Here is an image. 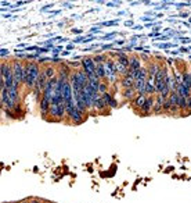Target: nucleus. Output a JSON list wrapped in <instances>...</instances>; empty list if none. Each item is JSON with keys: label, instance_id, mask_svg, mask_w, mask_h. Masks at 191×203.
I'll use <instances>...</instances> for the list:
<instances>
[{"label": "nucleus", "instance_id": "nucleus-22", "mask_svg": "<svg viewBox=\"0 0 191 203\" xmlns=\"http://www.w3.org/2000/svg\"><path fill=\"white\" fill-rule=\"evenodd\" d=\"M119 24V20H112V21H103V22H98L96 24L97 28H103V26H114V25H118Z\"/></svg>", "mask_w": 191, "mask_h": 203}, {"label": "nucleus", "instance_id": "nucleus-23", "mask_svg": "<svg viewBox=\"0 0 191 203\" xmlns=\"http://www.w3.org/2000/svg\"><path fill=\"white\" fill-rule=\"evenodd\" d=\"M179 95H177V92H171V95H169V102L172 103V106H177L179 104Z\"/></svg>", "mask_w": 191, "mask_h": 203}, {"label": "nucleus", "instance_id": "nucleus-10", "mask_svg": "<svg viewBox=\"0 0 191 203\" xmlns=\"http://www.w3.org/2000/svg\"><path fill=\"white\" fill-rule=\"evenodd\" d=\"M101 97L105 100V103H107V106H108V109H115V107H118V102H116L114 97H112V93H111V92H105L104 95H101Z\"/></svg>", "mask_w": 191, "mask_h": 203}, {"label": "nucleus", "instance_id": "nucleus-25", "mask_svg": "<svg viewBox=\"0 0 191 203\" xmlns=\"http://www.w3.org/2000/svg\"><path fill=\"white\" fill-rule=\"evenodd\" d=\"M93 60L96 64H103V63H105L108 60V57H107L105 54H96V56H93Z\"/></svg>", "mask_w": 191, "mask_h": 203}, {"label": "nucleus", "instance_id": "nucleus-29", "mask_svg": "<svg viewBox=\"0 0 191 203\" xmlns=\"http://www.w3.org/2000/svg\"><path fill=\"white\" fill-rule=\"evenodd\" d=\"M67 64L69 65V68H78L82 65V60L80 61H67Z\"/></svg>", "mask_w": 191, "mask_h": 203}, {"label": "nucleus", "instance_id": "nucleus-8", "mask_svg": "<svg viewBox=\"0 0 191 203\" xmlns=\"http://www.w3.org/2000/svg\"><path fill=\"white\" fill-rule=\"evenodd\" d=\"M147 74H148V78L150 79H153L154 77H155V74L158 73V71H159V68H161V65H159V63H157V61H150L148 63V65L147 67Z\"/></svg>", "mask_w": 191, "mask_h": 203}, {"label": "nucleus", "instance_id": "nucleus-31", "mask_svg": "<svg viewBox=\"0 0 191 203\" xmlns=\"http://www.w3.org/2000/svg\"><path fill=\"white\" fill-rule=\"evenodd\" d=\"M46 61H51V57H40V59L38 60V64L42 65L43 63H46Z\"/></svg>", "mask_w": 191, "mask_h": 203}, {"label": "nucleus", "instance_id": "nucleus-48", "mask_svg": "<svg viewBox=\"0 0 191 203\" xmlns=\"http://www.w3.org/2000/svg\"><path fill=\"white\" fill-rule=\"evenodd\" d=\"M179 16H180L181 18H187V17H189V13H181V14H179Z\"/></svg>", "mask_w": 191, "mask_h": 203}, {"label": "nucleus", "instance_id": "nucleus-20", "mask_svg": "<svg viewBox=\"0 0 191 203\" xmlns=\"http://www.w3.org/2000/svg\"><path fill=\"white\" fill-rule=\"evenodd\" d=\"M96 77L98 79H105V67L103 64H96Z\"/></svg>", "mask_w": 191, "mask_h": 203}, {"label": "nucleus", "instance_id": "nucleus-34", "mask_svg": "<svg viewBox=\"0 0 191 203\" xmlns=\"http://www.w3.org/2000/svg\"><path fill=\"white\" fill-rule=\"evenodd\" d=\"M51 63H54V64H57V63H58V64H62L61 59L57 57V56H53V57H51Z\"/></svg>", "mask_w": 191, "mask_h": 203}, {"label": "nucleus", "instance_id": "nucleus-3", "mask_svg": "<svg viewBox=\"0 0 191 203\" xmlns=\"http://www.w3.org/2000/svg\"><path fill=\"white\" fill-rule=\"evenodd\" d=\"M49 116L51 117L53 121H62L64 117L67 116V106H65V103L58 104V106H51Z\"/></svg>", "mask_w": 191, "mask_h": 203}, {"label": "nucleus", "instance_id": "nucleus-5", "mask_svg": "<svg viewBox=\"0 0 191 203\" xmlns=\"http://www.w3.org/2000/svg\"><path fill=\"white\" fill-rule=\"evenodd\" d=\"M82 70L87 74V77L96 75V63L93 60V57L87 56V57L82 59Z\"/></svg>", "mask_w": 191, "mask_h": 203}, {"label": "nucleus", "instance_id": "nucleus-14", "mask_svg": "<svg viewBox=\"0 0 191 203\" xmlns=\"http://www.w3.org/2000/svg\"><path fill=\"white\" fill-rule=\"evenodd\" d=\"M145 99H147V96H145V95H137V96L132 100V102H133V107H134L136 110H139V111H140V109L143 107V104H144Z\"/></svg>", "mask_w": 191, "mask_h": 203}, {"label": "nucleus", "instance_id": "nucleus-2", "mask_svg": "<svg viewBox=\"0 0 191 203\" xmlns=\"http://www.w3.org/2000/svg\"><path fill=\"white\" fill-rule=\"evenodd\" d=\"M104 67H105V78L108 79V83H115L118 81V73H116L115 61L108 59V60L104 63Z\"/></svg>", "mask_w": 191, "mask_h": 203}, {"label": "nucleus", "instance_id": "nucleus-37", "mask_svg": "<svg viewBox=\"0 0 191 203\" xmlns=\"http://www.w3.org/2000/svg\"><path fill=\"white\" fill-rule=\"evenodd\" d=\"M186 113H191V96L187 97V111Z\"/></svg>", "mask_w": 191, "mask_h": 203}, {"label": "nucleus", "instance_id": "nucleus-18", "mask_svg": "<svg viewBox=\"0 0 191 203\" xmlns=\"http://www.w3.org/2000/svg\"><path fill=\"white\" fill-rule=\"evenodd\" d=\"M42 70L44 71V74H46V77H47V79H53V78H56V77H58L57 75V70H56L53 65H49V67H43Z\"/></svg>", "mask_w": 191, "mask_h": 203}, {"label": "nucleus", "instance_id": "nucleus-50", "mask_svg": "<svg viewBox=\"0 0 191 203\" xmlns=\"http://www.w3.org/2000/svg\"><path fill=\"white\" fill-rule=\"evenodd\" d=\"M61 54H62V56H69V52H68V50H64Z\"/></svg>", "mask_w": 191, "mask_h": 203}, {"label": "nucleus", "instance_id": "nucleus-4", "mask_svg": "<svg viewBox=\"0 0 191 203\" xmlns=\"http://www.w3.org/2000/svg\"><path fill=\"white\" fill-rule=\"evenodd\" d=\"M13 70H14V77H16V82L18 85H24V75H25V63L21 60H14L13 61Z\"/></svg>", "mask_w": 191, "mask_h": 203}, {"label": "nucleus", "instance_id": "nucleus-38", "mask_svg": "<svg viewBox=\"0 0 191 203\" xmlns=\"http://www.w3.org/2000/svg\"><path fill=\"white\" fill-rule=\"evenodd\" d=\"M85 39H86L85 36H78V38H75V39H73V43H79V42H85Z\"/></svg>", "mask_w": 191, "mask_h": 203}, {"label": "nucleus", "instance_id": "nucleus-17", "mask_svg": "<svg viewBox=\"0 0 191 203\" xmlns=\"http://www.w3.org/2000/svg\"><path fill=\"white\" fill-rule=\"evenodd\" d=\"M116 61L121 63L122 65H125L126 68H129V56L126 54V53H116Z\"/></svg>", "mask_w": 191, "mask_h": 203}, {"label": "nucleus", "instance_id": "nucleus-41", "mask_svg": "<svg viewBox=\"0 0 191 203\" xmlns=\"http://www.w3.org/2000/svg\"><path fill=\"white\" fill-rule=\"evenodd\" d=\"M98 32H101V31H100V28H97V26H96V28H91V29H90V34H91V35H93V34H98Z\"/></svg>", "mask_w": 191, "mask_h": 203}, {"label": "nucleus", "instance_id": "nucleus-30", "mask_svg": "<svg viewBox=\"0 0 191 203\" xmlns=\"http://www.w3.org/2000/svg\"><path fill=\"white\" fill-rule=\"evenodd\" d=\"M158 46H159L161 49H166V47H175L176 45L171 43V42H166V43H158Z\"/></svg>", "mask_w": 191, "mask_h": 203}, {"label": "nucleus", "instance_id": "nucleus-28", "mask_svg": "<svg viewBox=\"0 0 191 203\" xmlns=\"http://www.w3.org/2000/svg\"><path fill=\"white\" fill-rule=\"evenodd\" d=\"M62 49H65V47H64V46H61V45H58L57 47H54V49L51 50V53H53V54H54V56H57V54L60 56L62 52H64V50H62Z\"/></svg>", "mask_w": 191, "mask_h": 203}, {"label": "nucleus", "instance_id": "nucleus-36", "mask_svg": "<svg viewBox=\"0 0 191 203\" xmlns=\"http://www.w3.org/2000/svg\"><path fill=\"white\" fill-rule=\"evenodd\" d=\"M53 6H54V3H50V4H47V6H43V7L40 8V11H47V10H50Z\"/></svg>", "mask_w": 191, "mask_h": 203}, {"label": "nucleus", "instance_id": "nucleus-13", "mask_svg": "<svg viewBox=\"0 0 191 203\" xmlns=\"http://www.w3.org/2000/svg\"><path fill=\"white\" fill-rule=\"evenodd\" d=\"M176 92H177V95L181 97H190L191 96V89L187 85H184V83H179L177 91Z\"/></svg>", "mask_w": 191, "mask_h": 203}, {"label": "nucleus", "instance_id": "nucleus-15", "mask_svg": "<svg viewBox=\"0 0 191 203\" xmlns=\"http://www.w3.org/2000/svg\"><path fill=\"white\" fill-rule=\"evenodd\" d=\"M121 85L123 89H129V88H134V79L129 75H125L121 78Z\"/></svg>", "mask_w": 191, "mask_h": 203}, {"label": "nucleus", "instance_id": "nucleus-1", "mask_svg": "<svg viewBox=\"0 0 191 203\" xmlns=\"http://www.w3.org/2000/svg\"><path fill=\"white\" fill-rule=\"evenodd\" d=\"M40 65L38 61H25V75H24V85L28 89H33L36 86L38 78L40 75Z\"/></svg>", "mask_w": 191, "mask_h": 203}, {"label": "nucleus", "instance_id": "nucleus-54", "mask_svg": "<svg viewBox=\"0 0 191 203\" xmlns=\"http://www.w3.org/2000/svg\"><path fill=\"white\" fill-rule=\"evenodd\" d=\"M189 52H191V46H190V47H189Z\"/></svg>", "mask_w": 191, "mask_h": 203}, {"label": "nucleus", "instance_id": "nucleus-53", "mask_svg": "<svg viewBox=\"0 0 191 203\" xmlns=\"http://www.w3.org/2000/svg\"><path fill=\"white\" fill-rule=\"evenodd\" d=\"M189 22H190V24H191V17H190V18H189Z\"/></svg>", "mask_w": 191, "mask_h": 203}, {"label": "nucleus", "instance_id": "nucleus-51", "mask_svg": "<svg viewBox=\"0 0 191 203\" xmlns=\"http://www.w3.org/2000/svg\"><path fill=\"white\" fill-rule=\"evenodd\" d=\"M143 28V25H136V26H133V29H141Z\"/></svg>", "mask_w": 191, "mask_h": 203}, {"label": "nucleus", "instance_id": "nucleus-55", "mask_svg": "<svg viewBox=\"0 0 191 203\" xmlns=\"http://www.w3.org/2000/svg\"><path fill=\"white\" fill-rule=\"evenodd\" d=\"M190 60H191V56H190Z\"/></svg>", "mask_w": 191, "mask_h": 203}, {"label": "nucleus", "instance_id": "nucleus-49", "mask_svg": "<svg viewBox=\"0 0 191 203\" xmlns=\"http://www.w3.org/2000/svg\"><path fill=\"white\" fill-rule=\"evenodd\" d=\"M153 25H155V24H153V22H147V24H145V28H151V26H153Z\"/></svg>", "mask_w": 191, "mask_h": 203}, {"label": "nucleus", "instance_id": "nucleus-33", "mask_svg": "<svg viewBox=\"0 0 191 203\" xmlns=\"http://www.w3.org/2000/svg\"><path fill=\"white\" fill-rule=\"evenodd\" d=\"M75 49V43L73 42H71V43H68L67 46H65V50H68V52H71V50Z\"/></svg>", "mask_w": 191, "mask_h": 203}, {"label": "nucleus", "instance_id": "nucleus-52", "mask_svg": "<svg viewBox=\"0 0 191 203\" xmlns=\"http://www.w3.org/2000/svg\"><path fill=\"white\" fill-rule=\"evenodd\" d=\"M20 203H31V202H29V199H26V201H21Z\"/></svg>", "mask_w": 191, "mask_h": 203}, {"label": "nucleus", "instance_id": "nucleus-44", "mask_svg": "<svg viewBox=\"0 0 191 203\" xmlns=\"http://www.w3.org/2000/svg\"><path fill=\"white\" fill-rule=\"evenodd\" d=\"M179 52H181V53H187V52H189V47H180V50H179Z\"/></svg>", "mask_w": 191, "mask_h": 203}, {"label": "nucleus", "instance_id": "nucleus-16", "mask_svg": "<svg viewBox=\"0 0 191 203\" xmlns=\"http://www.w3.org/2000/svg\"><path fill=\"white\" fill-rule=\"evenodd\" d=\"M107 107H108V106H107L105 100H104L101 96H98L97 99H96V102H94L93 110H96V111H103V110H105Z\"/></svg>", "mask_w": 191, "mask_h": 203}, {"label": "nucleus", "instance_id": "nucleus-45", "mask_svg": "<svg viewBox=\"0 0 191 203\" xmlns=\"http://www.w3.org/2000/svg\"><path fill=\"white\" fill-rule=\"evenodd\" d=\"M172 64H173V59H171V57L166 59V65H172Z\"/></svg>", "mask_w": 191, "mask_h": 203}, {"label": "nucleus", "instance_id": "nucleus-43", "mask_svg": "<svg viewBox=\"0 0 191 203\" xmlns=\"http://www.w3.org/2000/svg\"><path fill=\"white\" fill-rule=\"evenodd\" d=\"M29 202H31V203H42L40 199H35V198H31V199H29Z\"/></svg>", "mask_w": 191, "mask_h": 203}, {"label": "nucleus", "instance_id": "nucleus-35", "mask_svg": "<svg viewBox=\"0 0 191 203\" xmlns=\"http://www.w3.org/2000/svg\"><path fill=\"white\" fill-rule=\"evenodd\" d=\"M7 54H8V50L6 49V47H2V50H0V56H2V57H7Z\"/></svg>", "mask_w": 191, "mask_h": 203}, {"label": "nucleus", "instance_id": "nucleus-7", "mask_svg": "<svg viewBox=\"0 0 191 203\" xmlns=\"http://www.w3.org/2000/svg\"><path fill=\"white\" fill-rule=\"evenodd\" d=\"M163 102H165V99H163L161 95H157L155 96V102H154V106H153V111L154 114H159V113L163 111Z\"/></svg>", "mask_w": 191, "mask_h": 203}, {"label": "nucleus", "instance_id": "nucleus-12", "mask_svg": "<svg viewBox=\"0 0 191 203\" xmlns=\"http://www.w3.org/2000/svg\"><path fill=\"white\" fill-rule=\"evenodd\" d=\"M144 95L145 96H154L157 95V91H155V86H154V82L153 79L148 78L147 82H145V86H144Z\"/></svg>", "mask_w": 191, "mask_h": 203}, {"label": "nucleus", "instance_id": "nucleus-11", "mask_svg": "<svg viewBox=\"0 0 191 203\" xmlns=\"http://www.w3.org/2000/svg\"><path fill=\"white\" fill-rule=\"evenodd\" d=\"M129 71H137L140 70V68L143 67L141 65V59L137 57V56H132V57H129Z\"/></svg>", "mask_w": 191, "mask_h": 203}, {"label": "nucleus", "instance_id": "nucleus-9", "mask_svg": "<svg viewBox=\"0 0 191 203\" xmlns=\"http://www.w3.org/2000/svg\"><path fill=\"white\" fill-rule=\"evenodd\" d=\"M50 107H51V103H50L47 99L42 97L39 100V109H40V113L43 114V117H46V114L49 116V111H50Z\"/></svg>", "mask_w": 191, "mask_h": 203}, {"label": "nucleus", "instance_id": "nucleus-26", "mask_svg": "<svg viewBox=\"0 0 191 203\" xmlns=\"http://www.w3.org/2000/svg\"><path fill=\"white\" fill-rule=\"evenodd\" d=\"M97 91H98V93H100V96H101V95H104L105 92H108V83L101 81L100 85H98V89H97Z\"/></svg>", "mask_w": 191, "mask_h": 203}, {"label": "nucleus", "instance_id": "nucleus-19", "mask_svg": "<svg viewBox=\"0 0 191 203\" xmlns=\"http://www.w3.org/2000/svg\"><path fill=\"white\" fill-rule=\"evenodd\" d=\"M8 95H10L11 100H13L14 103L20 104V88H17V86H14V88L8 89Z\"/></svg>", "mask_w": 191, "mask_h": 203}, {"label": "nucleus", "instance_id": "nucleus-46", "mask_svg": "<svg viewBox=\"0 0 191 203\" xmlns=\"http://www.w3.org/2000/svg\"><path fill=\"white\" fill-rule=\"evenodd\" d=\"M125 25H127V26H132V25H133V21H132V20H129V21H125Z\"/></svg>", "mask_w": 191, "mask_h": 203}, {"label": "nucleus", "instance_id": "nucleus-40", "mask_svg": "<svg viewBox=\"0 0 191 203\" xmlns=\"http://www.w3.org/2000/svg\"><path fill=\"white\" fill-rule=\"evenodd\" d=\"M114 43H107V45H103V46H101V49L103 50H108V49H111V46Z\"/></svg>", "mask_w": 191, "mask_h": 203}, {"label": "nucleus", "instance_id": "nucleus-21", "mask_svg": "<svg viewBox=\"0 0 191 203\" xmlns=\"http://www.w3.org/2000/svg\"><path fill=\"white\" fill-rule=\"evenodd\" d=\"M136 89L134 88H129V89H125L123 91V99L126 100H133L134 97H136Z\"/></svg>", "mask_w": 191, "mask_h": 203}, {"label": "nucleus", "instance_id": "nucleus-39", "mask_svg": "<svg viewBox=\"0 0 191 203\" xmlns=\"http://www.w3.org/2000/svg\"><path fill=\"white\" fill-rule=\"evenodd\" d=\"M121 3L122 2H115V3H108V7H118V6H121Z\"/></svg>", "mask_w": 191, "mask_h": 203}, {"label": "nucleus", "instance_id": "nucleus-32", "mask_svg": "<svg viewBox=\"0 0 191 203\" xmlns=\"http://www.w3.org/2000/svg\"><path fill=\"white\" fill-rule=\"evenodd\" d=\"M116 35V32H112V34H107L105 36H103V40H109V39H112Z\"/></svg>", "mask_w": 191, "mask_h": 203}, {"label": "nucleus", "instance_id": "nucleus-24", "mask_svg": "<svg viewBox=\"0 0 191 203\" xmlns=\"http://www.w3.org/2000/svg\"><path fill=\"white\" fill-rule=\"evenodd\" d=\"M179 109H180V111H187V97H179Z\"/></svg>", "mask_w": 191, "mask_h": 203}, {"label": "nucleus", "instance_id": "nucleus-6", "mask_svg": "<svg viewBox=\"0 0 191 203\" xmlns=\"http://www.w3.org/2000/svg\"><path fill=\"white\" fill-rule=\"evenodd\" d=\"M154 102H155V97L154 96H147V99H145L144 104H143V107L140 109V113H141L143 116H148L151 111H153Z\"/></svg>", "mask_w": 191, "mask_h": 203}, {"label": "nucleus", "instance_id": "nucleus-47", "mask_svg": "<svg viewBox=\"0 0 191 203\" xmlns=\"http://www.w3.org/2000/svg\"><path fill=\"white\" fill-rule=\"evenodd\" d=\"M72 32H73V34H82V29H78V28H73V29H72Z\"/></svg>", "mask_w": 191, "mask_h": 203}, {"label": "nucleus", "instance_id": "nucleus-42", "mask_svg": "<svg viewBox=\"0 0 191 203\" xmlns=\"http://www.w3.org/2000/svg\"><path fill=\"white\" fill-rule=\"evenodd\" d=\"M180 40L183 42V43H191V39H190V38H180Z\"/></svg>", "mask_w": 191, "mask_h": 203}, {"label": "nucleus", "instance_id": "nucleus-27", "mask_svg": "<svg viewBox=\"0 0 191 203\" xmlns=\"http://www.w3.org/2000/svg\"><path fill=\"white\" fill-rule=\"evenodd\" d=\"M171 109H172V103L169 102V99H166L163 102V111L165 113H171Z\"/></svg>", "mask_w": 191, "mask_h": 203}]
</instances>
